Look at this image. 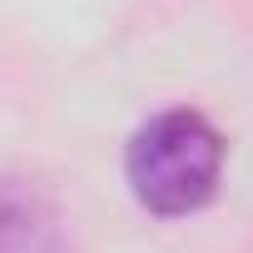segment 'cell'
Returning a JSON list of instances; mask_svg holds the SVG:
<instances>
[{
  "label": "cell",
  "mask_w": 253,
  "mask_h": 253,
  "mask_svg": "<svg viewBox=\"0 0 253 253\" xmlns=\"http://www.w3.org/2000/svg\"><path fill=\"white\" fill-rule=\"evenodd\" d=\"M223 164H228V144L213 129V119L189 104H174L149 114L129 134L124 184L154 218H184L213 204L223 184Z\"/></svg>",
  "instance_id": "obj_1"
},
{
  "label": "cell",
  "mask_w": 253,
  "mask_h": 253,
  "mask_svg": "<svg viewBox=\"0 0 253 253\" xmlns=\"http://www.w3.org/2000/svg\"><path fill=\"white\" fill-rule=\"evenodd\" d=\"M0 253H75L60 209L15 174H0Z\"/></svg>",
  "instance_id": "obj_2"
}]
</instances>
